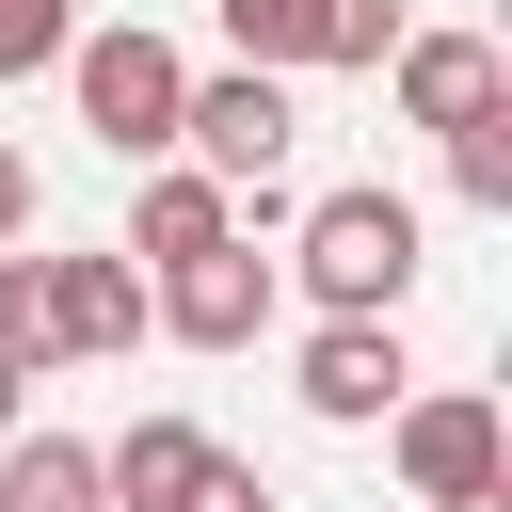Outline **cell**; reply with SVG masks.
Returning <instances> with one entry per match:
<instances>
[{"mask_svg":"<svg viewBox=\"0 0 512 512\" xmlns=\"http://www.w3.org/2000/svg\"><path fill=\"white\" fill-rule=\"evenodd\" d=\"M32 384H48V368H32V352H0V432H32Z\"/></svg>","mask_w":512,"mask_h":512,"instance_id":"17","label":"cell"},{"mask_svg":"<svg viewBox=\"0 0 512 512\" xmlns=\"http://www.w3.org/2000/svg\"><path fill=\"white\" fill-rule=\"evenodd\" d=\"M272 304H288V272L256 256V224L224 256H192V272H144V336H176V352H256Z\"/></svg>","mask_w":512,"mask_h":512,"instance_id":"7","label":"cell"},{"mask_svg":"<svg viewBox=\"0 0 512 512\" xmlns=\"http://www.w3.org/2000/svg\"><path fill=\"white\" fill-rule=\"evenodd\" d=\"M0 352H32V368L144 352V272L128 256H0Z\"/></svg>","mask_w":512,"mask_h":512,"instance_id":"2","label":"cell"},{"mask_svg":"<svg viewBox=\"0 0 512 512\" xmlns=\"http://www.w3.org/2000/svg\"><path fill=\"white\" fill-rule=\"evenodd\" d=\"M64 48H80V0H0V96L64 80Z\"/></svg>","mask_w":512,"mask_h":512,"instance_id":"13","label":"cell"},{"mask_svg":"<svg viewBox=\"0 0 512 512\" xmlns=\"http://www.w3.org/2000/svg\"><path fill=\"white\" fill-rule=\"evenodd\" d=\"M0 512H112L96 496V432H0Z\"/></svg>","mask_w":512,"mask_h":512,"instance_id":"11","label":"cell"},{"mask_svg":"<svg viewBox=\"0 0 512 512\" xmlns=\"http://www.w3.org/2000/svg\"><path fill=\"white\" fill-rule=\"evenodd\" d=\"M400 32H416L400 0H336V48H320V64H368V80H384V48H400Z\"/></svg>","mask_w":512,"mask_h":512,"instance_id":"15","label":"cell"},{"mask_svg":"<svg viewBox=\"0 0 512 512\" xmlns=\"http://www.w3.org/2000/svg\"><path fill=\"white\" fill-rule=\"evenodd\" d=\"M96 496H112V512H272V480H256L208 416H128V432L96 448Z\"/></svg>","mask_w":512,"mask_h":512,"instance_id":"5","label":"cell"},{"mask_svg":"<svg viewBox=\"0 0 512 512\" xmlns=\"http://www.w3.org/2000/svg\"><path fill=\"white\" fill-rule=\"evenodd\" d=\"M240 240V192H208L192 160H144V192H128V272H192V256H224Z\"/></svg>","mask_w":512,"mask_h":512,"instance_id":"10","label":"cell"},{"mask_svg":"<svg viewBox=\"0 0 512 512\" xmlns=\"http://www.w3.org/2000/svg\"><path fill=\"white\" fill-rule=\"evenodd\" d=\"M448 192H464V208H512V112L448 128Z\"/></svg>","mask_w":512,"mask_h":512,"instance_id":"14","label":"cell"},{"mask_svg":"<svg viewBox=\"0 0 512 512\" xmlns=\"http://www.w3.org/2000/svg\"><path fill=\"white\" fill-rule=\"evenodd\" d=\"M384 96H400V128H432V144H448V128L512 112V48H496V32H464V16H448V32H400V48H384Z\"/></svg>","mask_w":512,"mask_h":512,"instance_id":"9","label":"cell"},{"mask_svg":"<svg viewBox=\"0 0 512 512\" xmlns=\"http://www.w3.org/2000/svg\"><path fill=\"white\" fill-rule=\"evenodd\" d=\"M224 48H240L256 80H304V64L336 48V0H224Z\"/></svg>","mask_w":512,"mask_h":512,"instance_id":"12","label":"cell"},{"mask_svg":"<svg viewBox=\"0 0 512 512\" xmlns=\"http://www.w3.org/2000/svg\"><path fill=\"white\" fill-rule=\"evenodd\" d=\"M416 256H432L416 192L336 176V192H304V224H288V256H272V272H288L320 320H400V304H416Z\"/></svg>","mask_w":512,"mask_h":512,"instance_id":"1","label":"cell"},{"mask_svg":"<svg viewBox=\"0 0 512 512\" xmlns=\"http://www.w3.org/2000/svg\"><path fill=\"white\" fill-rule=\"evenodd\" d=\"M64 96H80V128H96L112 160H176L192 48H176V32H144V16H112V32H80V48H64Z\"/></svg>","mask_w":512,"mask_h":512,"instance_id":"3","label":"cell"},{"mask_svg":"<svg viewBox=\"0 0 512 512\" xmlns=\"http://www.w3.org/2000/svg\"><path fill=\"white\" fill-rule=\"evenodd\" d=\"M288 144H304V112H288V80H256V64H192V96H176V160H192L208 192H240V208H272V176H288Z\"/></svg>","mask_w":512,"mask_h":512,"instance_id":"4","label":"cell"},{"mask_svg":"<svg viewBox=\"0 0 512 512\" xmlns=\"http://www.w3.org/2000/svg\"><path fill=\"white\" fill-rule=\"evenodd\" d=\"M32 240V144H0V256Z\"/></svg>","mask_w":512,"mask_h":512,"instance_id":"16","label":"cell"},{"mask_svg":"<svg viewBox=\"0 0 512 512\" xmlns=\"http://www.w3.org/2000/svg\"><path fill=\"white\" fill-rule=\"evenodd\" d=\"M384 448H400V496L416 512H496V480H512V432H496L480 384H416L384 416Z\"/></svg>","mask_w":512,"mask_h":512,"instance_id":"6","label":"cell"},{"mask_svg":"<svg viewBox=\"0 0 512 512\" xmlns=\"http://www.w3.org/2000/svg\"><path fill=\"white\" fill-rule=\"evenodd\" d=\"M288 400H304L320 432H384V416L416 400V352H400V320H320V336L288 352Z\"/></svg>","mask_w":512,"mask_h":512,"instance_id":"8","label":"cell"}]
</instances>
